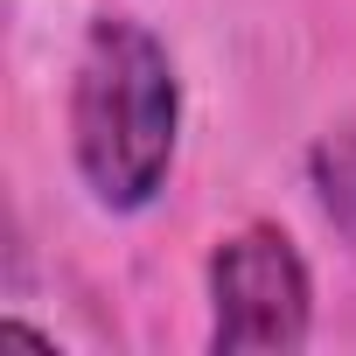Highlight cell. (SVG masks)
Segmentation results:
<instances>
[{"label": "cell", "instance_id": "2", "mask_svg": "<svg viewBox=\"0 0 356 356\" xmlns=\"http://www.w3.org/2000/svg\"><path fill=\"white\" fill-rule=\"evenodd\" d=\"M210 300H217V321H210L217 349H300L307 342L314 286H307L293 238L273 224H245V231L217 238Z\"/></svg>", "mask_w": 356, "mask_h": 356}, {"label": "cell", "instance_id": "1", "mask_svg": "<svg viewBox=\"0 0 356 356\" xmlns=\"http://www.w3.org/2000/svg\"><path fill=\"white\" fill-rule=\"evenodd\" d=\"M175 126H182V84L168 49L126 15L91 22L70 84V154L84 189L105 210H147L168 182Z\"/></svg>", "mask_w": 356, "mask_h": 356}, {"label": "cell", "instance_id": "3", "mask_svg": "<svg viewBox=\"0 0 356 356\" xmlns=\"http://www.w3.org/2000/svg\"><path fill=\"white\" fill-rule=\"evenodd\" d=\"M307 182H314V203H321L328 231L356 252V126L328 133V140L307 154Z\"/></svg>", "mask_w": 356, "mask_h": 356}]
</instances>
